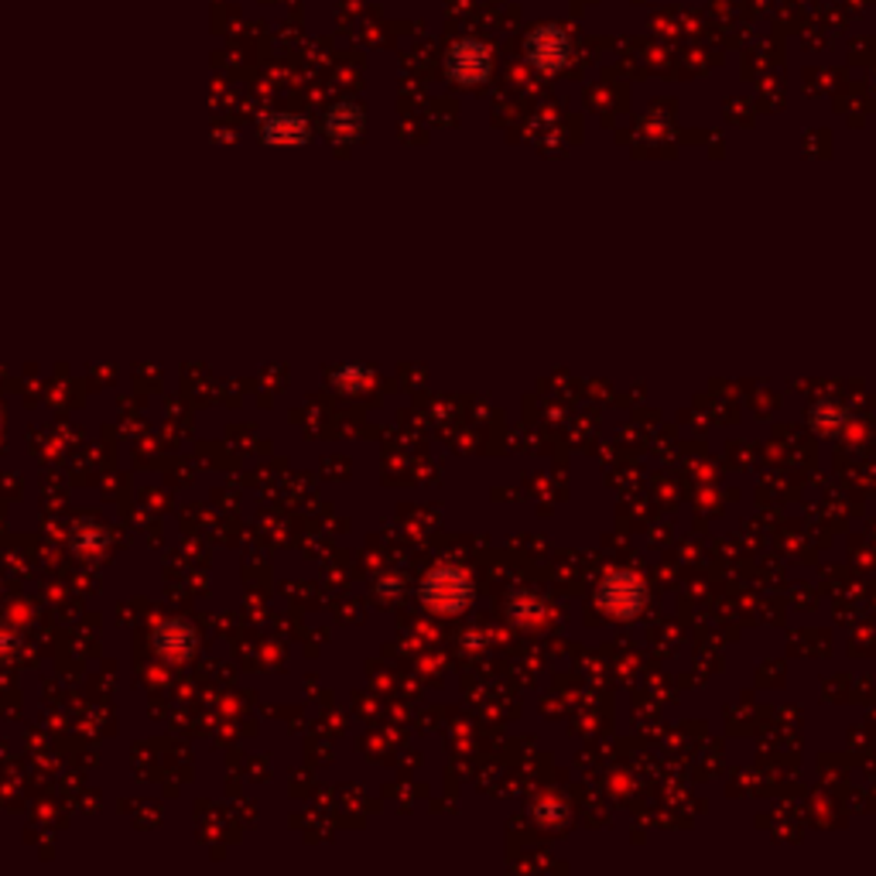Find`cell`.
I'll return each instance as SVG.
<instances>
[{
  "mask_svg": "<svg viewBox=\"0 0 876 876\" xmlns=\"http://www.w3.org/2000/svg\"><path fill=\"white\" fill-rule=\"evenodd\" d=\"M421 600L439 613H456L469 600V579L459 569H439L429 576L425 589H421Z\"/></svg>",
  "mask_w": 876,
  "mask_h": 876,
  "instance_id": "obj_1",
  "label": "cell"
},
{
  "mask_svg": "<svg viewBox=\"0 0 876 876\" xmlns=\"http://www.w3.org/2000/svg\"><path fill=\"white\" fill-rule=\"evenodd\" d=\"M448 76L452 79H459V82H466V87H473V82H483L487 76H490V48L487 45H479V42H473V38H466V42H459L456 48L448 52Z\"/></svg>",
  "mask_w": 876,
  "mask_h": 876,
  "instance_id": "obj_2",
  "label": "cell"
},
{
  "mask_svg": "<svg viewBox=\"0 0 876 876\" xmlns=\"http://www.w3.org/2000/svg\"><path fill=\"white\" fill-rule=\"evenodd\" d=\"M644 585H640V579L637 576H630V572H619V576H610L606 582H603V589H600V603H603V610H610L613 616H634L640 606H644Z\"/></svg>",
  "mask_w": 876,
  "mask_h": 876,
  "instance_id": "obj_3",
  "label": "cell"
},
{
  "mask_svg": "<svg viewBox=\"0 0 876 876\" xmlns=\"http://www.w3.org/2000/svg\"><path fill=\"white\" fill-rule=\"evenodd\" d=\"M527 59L542 72H558L569 62V38H565V32H558V27H542V32H534L527 42Z\"/></svg>",
  "mask_w": 876,
  "mask_h": 876,
  "instance_id": "obj_4",
  "label": "cell"
},
{
  "mask_svg": "<svg viewBox=\"0 0 876 876\" xmlns=\"http://www.w3.org/2000/svg\"><path fill=\"white\" fill-rule=\"evenodd\" d=\"M305 134H308V127L298 117H274L264 124L268 145H298V140H305Z\"/></svg>",
  "mask_w": 876,
  "mask_h": 876,
  "instance_id": "obj_5",
  "label": "cell"
},
{
  "mask_svg": "<svg viewBox=\"0 0 876 876\" xmlns=\"http://www.w3.org/2000/svg\"><path fill=\"white\" fill-rule=\"evenodd\" d=\"M192 644H195V634H192L189 627L182 630V637L172 634V624H168V627H158V647H161L164 655H172L175 661L185 658V651H189Z\"/></svg>",
  "mask_w": 876,
  "mask_h": 876,
  "instance_id": "obj_6",
  "label": "cell"
}]
</instances>
